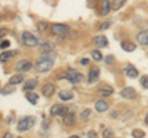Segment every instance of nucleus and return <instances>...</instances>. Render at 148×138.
<instances>
[{
    "label": "nucleus",
    "instance_id": "nucleus-1",
    "mask_svg": "<svg viewBox=\"0 0 148 138\" xmlns=\"http://www.w3.org/2000/svg\"><path fill=\"white\" fill-rule=\"evenodd\" d=\"M54 59L56 54L53 52H45V54L41 58L37 59V62L35 64V69L38 73H47L54 66Z\"/></svg>",
    "mask_w": 148,
    "mask_h": 138
},
{
    "label": "nucleus",
    "instance_id": "nucleus-37",
    "mask_svg": "<svg viewBox=\"0 0 148 138\" xmlns=\"http://www.w3.org/2000/svg\"><path fill=\"white\" fill-rule=\"evenodd\" d=\"M6 35H8V30L6 29H0V38L5 37Z\"/></svg>",
    "mask_w": 148,
    "mask_h": 138
},
{
    "label": "nucleus",
    "instance_id": "nucleus-18",
    "mask_svg": "<svg viewBox=\"0 0 148 138\" xmlns=\"http://www.w3.org/2000/svg\"><path fill=\"white\" fill-rule=\"evenodd\" d=\"M58 98L63 101H69L74 98V95H73L72 91H69V90H62V91H59Z\"/></svg>",
    "mask_w": 148,
    "mask_h": 138
},
{
    "label": "nucleus",
    "instance_id": "nucleus-33",
    "mask_svg": "<svg viewBox=\"0 0 148 138\" xmlns=\"http://www.w3.org/2000/svg\"><path fill=\"white\" fill-rule=\"evenodd\" d=\"M9 47H10V41L9 40H5L0 43V48L1 49H5V48H9Z\"/></svg>",
    "mask_w": 148,
    "mask_h": 138
},
{
    "label": "nucleus",
    "instance_id": "nucleus-8",
    "mask_svg": "<svg viewBox=\"0 0 148 138\" xmlns=\"http://www.w3.org/2000/svg\"><path fill=\"white\" fill-rule=\"evenodd\" d=\"M120 95L125 99H133L136 96V90L131 88V86H126V88H123L120 91Z\"/></svg>",
    "mask_w": 148,
    "mask_h": 138
},
{
    "label": "nucleus",
    "instance_id": "nucleus-12",
    "mask_svg": "<svg viewBox=\"0 0 148 138\" xmlns=\"http://www.w3.org/2000/svg\"><path fill=\"white\" fill-rule=\"evenodd\" d=\"M111 10V4L110 0H103L101 1V6H100V15L106 16Z\"/></svg>",
    "mask_w": 148,
    "mask_h": 138
},
{
    "label": "nucleus",
    "instance_id": "nucleus-44",
    "mask_svg": "<svg viewBox=\"0 0 148 138\" xmlns=\"http://www.w3.org/2000/svg\"><path fill=\"white\" fill-rule=\"evenodd\" d=\"M94 1H95V3H96V1H98V0H94Z\"/></svg>",
    "mask_w": 148,
    "mask_h": 138
},
{
    "label": "nucleus",
    "instance_id": "nucleus-11",
    "mask_svg": "<svg viewBox=\"0 0 148 138\" xmlns=\"http://www.w3.org/2000/svg\"><path fill=\"white\" fill-rule=\"evenodd\" d=\"M125 73H126V75L128 78H137L138 77V70L136 69L135 66H132V64H127L126 68H125Z\"/></svg>",
    "mask_w": 148,
    "mask_h": 138
},
{
    "label": "nucleus",
    "instance_id": "nucleus-28",
    "mask_svg": "<svg viewBox=\"0 0 148 138\" xmlns=\"http://www.w3.org/2000/svg\"><path fill=\"white\" fill-rule=\"evenodd\" d=\"M132 136L135 138H142V137L146 136V133L143 131H140V130H133L132 131Z\"/></svg>",
    "mask_w": 148,
    "mask_h": 138
},
{
    "label": "nucleus",
    "instance_id": "nucleus-32",
    "mask_svg": "<svg viewBox=\"0 0 148 138\" xmlns=\"http://www.w3.org/2000/svg\"><path fill=\"white\" fill-rule=\"evenodd\" d=\"M141 84H142L143 88L148 89V75H143L141 78Z\"/></svg>",
    "mask_w": 148,
    "mask_h": 138
},
{
    "label": "nucleus",
    "instance_id": "nucleus-30",
    "mask_svg": "<svg viewBox=\"0 0 148 138\" xmlns=\"http://www.w3.org/2000/svg\"><path fill=\"white\" fill-rule=\"evenodd\" d=\"M47 26H48V25H47V22H45V21H41L37 27H38L40 32H45L46 30H47Z\"/></svg>",
    "mask_w": 148,
    "mask_h": 138
},
{
    "label": "nucleus",
    "instance_id": "nucleus-4",
    "mask_svg": "<svg viewBox=\"0 0 148 138\" xmlns=\"http://www.w3.org/2000/svg\"><path fill=\"white\" fill-rule=\"evenodd\" d=\"M21 41L27 47H35V46L38 44V40H37L31 32H27V31H24L21 33Z\"/></svg>",
    "mask_w": 148,
    "mask_h": 138
},
{
    "label": "nucleus",
    "instance_id": "nucleus-22",
    "mask_svg": "<svg viewBox=\"0 0 148 138\" xmlns=\"http://www.w3.org/2000/svg\"><path fill=\"white\" fill-rule=\"evenodd\" d=\"M62 109H63V106H62V105H59V104L53 105V106L51 107V111H49L51 116H59V115H61Z\"/></svg>",
    "mask_w": 148,
    "mask_h": 138
},
{
    "label": "nucleus",
    "instance_id": "nucleus-26",
    "mask_svg": "<svg viewBox=\"0 0 148 138\" xmlns=\"http://www.w3.org/2000/svg\"><path fill=\"white\" fill-rule=\"evenodd\" d=\"M41 48H42L43 52H52L54 46H53V43H51V42H45L42 46H41Z\"/></svg>",
    "mask_w": 148,
    "mask_h": 138
},
{
    "label": "nucleus",
    "instance_id": "nucleus-24",
    "mask_svg": "<svg viewBox=\"0 0 148 138\" xmlns=\"http://www.w3.org/2000/svg\"><path fill=\"white\" fill-rule=\"evenodd\" d=\"M22 81H24V77H22L21 74H16V75H12V77L10 78V80H9V83H10V84H14V85L21 84Z\"/></svg>",
    "mask_w": 148,
    "mask_h": 138
},
{
    "label": "nucleus",
    "instance_id": "nucleus-13",
    "mask_svg": "<svg viewBox=\"0 0 148 138\" xmlns=\"http://www.w3.org/2000/svg\"><path fill=\"white\" fill-rule=\"evenodd\" d=\"M98 93L103 96V98H106V96H110V95H112L114 93V88L112 86H110V85H103L101 88L98 90Z\"/></svg>",
    "mask_w": 148,
    "mask_h": 138
},
{
    "label": "nucleus",
    "instance_id": "nucleus-39",
    "mask_svg": "<svg viewBox=\"0 0 148 138\" xmlns=\"http://www.w3.org/2000/svg\"><path fill=\"white\" fill-rule=\"evenodd\" d=\"M80 63L83 64V66H86V64L89 63V59H86V58H83L82 61H80Z\"/></svg>",
    "mask_w": 148,
    "mask_h": 138
},
{
    "label": "nucleus",
    "instance_id": "nucleus-38",
    "mask_svg": "<svg viewBox=\"0 0 148 138\" xmlns=\"http://www.w3.org/2000/svg\"><path fill=\"white\" fill-rule=\"evenodd\" d=\"M69 111V109L67 107V106H63V109H62V111H61V115H59V116H66V115H67V112Z\"/></svg>",
    "mask_w": 148,
    "mask_h": 138
},
{
    "label": "nucleus",
    "instance_id": "nucleus-17",
    "mask_svg": "<svg viewBox=\"0 0 148 138\" xmlns=\"http://www.w3.org/2000/svg\"><path fill=\"white\" fill-rule=\"evenodd\" d=\"M16 51H5V52H3L1 54H0V62H6L9 61L10 58L15 57L16 56Z\"/></svg>",
    "mask_w": 148,
    "mask_h": 138
},
{
    "label": "nucleus",
    "instance_id": "nucleus-16",
    "mask_svg": "<svg viewBox=\"0 0 148 138\" xmlns=\"http://www.w3.org/2000/svg\"><path fill=\"white\" fill-rule=\"evenodd\" d=\"M94 44L99 48L106 47V46H108V38H106L105 36H98V37L94 38Z\"/></svg>",
    "mask_w": 148,
    "mask_h": 138
},
{
    "label": "nucleus",
    "instance_id": "nucleus-14",
    "mask_svg": "<svg viewBox=\"0 0 148 138\" xmlns=\"http://www.w3.org/2000/svg\"><path fill=\"white\" fill-rule=\"evenodd\" d=\"M64 118V125L68 126V127H71L73 126L74 123H75V113L74 112H67V115L63 117Z\"/></svg>",
    "mask_w": 148,
    "mask_h": 138
},
{
    "label": "nucleus",
    "instance_id": "nucleus-31",
    "mask_svg": "<svg viewBox=\"0 0 148 138\" xmlns=\"http://www.w3.org/2000/svg\"><path fill=\"white\" fill-rule=\"evenodd\" d=\"M90 113H91V110H89V109H86V110H84L82 113H80V117H82V120H86L88 117L90 116Z\"/></svg>",
    "mask_w": 148,
    "mask_h": 138
},
{
    "label": "nucleus",
    "instance_id": "nucleus-3",
    "mask_svg": "<svg viewBox=\"0 0 148 138\" xmlns=\"http://www.w3.org/2000/svg\"><path fill=\"white\" fill-rule=\"evenodd\" d=\"M66 79L68 80V81H71L72 84H78V83H80L82 80H83V74L82 73H79V72H77L75 69H68L67 70V73L63 75Z\"/></svg>",
    "mask_w": 148,
    "mask_h": 138
},
{
    "label": "nucleus",
    "instance_id": "nucleus-29",
    "mask_svg": "<svg viewBox=\"0 0 148 138\" xmlns=\"http://www.w3.org/2000/svg\"><path fill=\"white\" fill-rule=\"evenodd\" d=\"M114 136H115V133H114V131H111L110 128H106L103 132V137H105V138H112Z\"/></svg>",
    "mask_w": 148,
    "mask_h": 138
},
{
    "label": "nucleus",
    "instance_id": "nucleus-35",
    "mask_svg": "<svg viewBox=\"0 0 148 138\" xmlns=\"http://www.w3.org/2000/svg\"><path fill=\"white\" fill-rule=\"evenodd\" d=\"M111 26V22H109V21H106V22H104V24H101L100 25V27H99V30H101V31H103V30H108L109 29V27Z\"/></svg>",
    "mask_w": 148,
    "mask_h": 138
},
{
    "label": "nucleus",
    "instance_id": "nucleus-36",
    "mask_svg": "<svg viewBox=\"0 0 148 138\" xmlns=\"http://www.w3.org/2000/svg\"><path fill=\"white\" fill-rule=\"evenodd\" d=\"M104 61L106 64H111V63H114V56H111V54H109V56H106L104 58Z\"/></svg>",
    "mask_w": 148,
    "mask_h": 138
},
{
    "label": "nucleus",
    "instance_id": "nucleus-6",
    "mask_svg": "<svg viewBox=\"0 0 148 138\" xmlns=\"http://www.w3.org/2000/svg\"><path fill=\"white\" fill-rule=\"evenodd\" d=\"M32 67H34V66H32V63L30 61L22 59V61H20L16 64L15 69H16V72H18V73H26V72H29Z\"/></svg>",
    "mask_w": 148,
    "mask_h": 138
},
{
    "label": "nucleus",
    "instance_id": "nucleus-15",
    "mask_svg": "<svg viewBox=\"0 0 148 138\" xmlns=\"http://www.w3.org/2000/svg\"><path fill=\"white\" fill-rule=\"evenodd\" d=\"M95 110L98 112H105V111H108L109 110V105L104 100H98L95 102Z\"/></svg>",
    "mask_w": 148,
    "mask_h": 138
},
{
    "label": "nucleus",
    "instance_id": "nucleus-5",
    "mask_svg": "<svg viewBox=\"0 0 148 138\" xmlns=\"http://www.w3.org/2000/svg\"><path fill=\"white\" fill-rule=\"evenodd\" d=\"M69 30H71V27H69L68 25H64V24H53L52 26H51V32L56 36L67 35L69 32Z\"/></svg>",
    "mask_w": 148,
    "mask_h": 138
},
{
    "label": "nucleus",
    "instance_id": "nucleus-40",
    "mask_svg": "<svg viewBox=\"0 0 148 138\" xmlns=\"http://www.w3.org/2000/svg\"><path fill=\"white\" fill-rule=\"evenodd\" d=\"M110 117H111V118H116V117H117V112H116V111H112V112L110 113Z\"/></svg>",
    "mask_w": 148,
    "mask_h": 138
},
{
    "label": "nucleus",
    "instance_id": "nucleus-34",
    "mask_svg": "<svg viewBox=\"0 0 148 138\" xmlns=\"http://www.w3.org/2000/svg\"><path fill=\"white\" fill-rule=\"evenodd\" d=\"M43 117H45V118H43V121H42V127H43V128H48L49 125H51V120L47 118L46 116H43Z\"/></svg>",
    "mask_w": 148,
    "mask_h": 138
},
{
    "label": "nucleus",
    "instance_id": "nucleus-42",
    "mask_svg": "<svg viewBox=\"0 0 148 138\" xmlns=\"http://www.w3.org/2000/svg\"><path fill=\"white\" fill-rule=\"evenodd\" d=\"M4 137H6V138H11V137H12V135H11V133H5V136H4Z\"/></svg>",
    "mask_w": 148,
    "mask_h": 138
},
{
    "label": "nucleus",
    "instance_id": "nucleus-25",
    "mask_svg": "<svg viewBox=\"0 0 148 138\" xmlns=\"http://www.w3.org/2000/svg\"><path fill=\"white\" fill-rule=\"evenodd\" d=\"M125 3H126V0H114L112 5H111V10H114V11L120 10V9L123 6Z\"/></svg>",
    "mask_w": 148,
    "mask_h": 138
},
{
    "label": "nucleus",
    "instance_id": "nucleus-23",
    "mask_svg": "<svg viewBox=\"0 0 148 138\" xmlns=\"http://www.w3.org/2000/svg\"><path fill=\"white\" fill-rule=\"evenodd\" d=\"M26 99H27V101H30L31 104H36L37 101H38V95H37L36 93H34V91H30L29 90V93L26 94Z\"/></svg>",
    "mask_w": 148,
    "mask_h": 138
},
{
    "label": "nucleus",
    "instance_id": "nucleus-19",
    "mask_svg": "<svg viewBox=\"0 0 148 138\" xmlns=\"http://www.w3.org/2000/svg\"><path fill=\"white\" fill-rule=\"evenodd\" d=\"M38 85V80L37 79H30V80H27L25 81V84H24V91H29V90H34L36 86Z\"/></svg>",
    "mask_w": 148,
    "mask_h": 138
},
{
    "label": "nucleus",
    "instance_id": "nucleus-2",
    "mask_svg": "<svg viewBox=\"0 0 148 138\" xmlns=\"http://www.w3.org/2000/svg\"><path fill=\"white\" fill-rule=\"evenodd\" d=\"M35 123H36V117H34V116L22 117L20 121L17 122V130L20 132L29 131V130H31V128L35 126Z\"/></svg>",
    "mask_w": 148,
    "mask_h": 138
},
{
    "label": "nucleus",
    "instance_id": "nucleus-7",
    "mask_svg": "<svg viewBox=\"0 0 148 138\" xmlns=\"http://www.w3.org/2000/svg\"><path fill=\"white\" fill-rule=\"evenodd\" d=\"M100 77V69L99 67H92L89 72V77H88V81L89 84H92V83H96Z\"/></svg>",
    "mask_w": 148,
    "mask_h": 138
},
{
    "label": "nucleus",
    "instance_id": "nucleus-27",
    "mask_svg": "<svg viewBox=\"0 0 148 138\" xmlns=\"http://www.w3.org/2000/svg\"><path fill=\"white\" fill-rule=\"evenodd\" d=\"M91 57L94 58L96 62H99V61H101V59H103V54H101L100 51L94 49V51H91Z\"/></svg>",
    "mask_w": 148,
    "mask_h": 138
},
{
    "label": "nucleus",
    "instance_id": "nucleus-20",
    "mask_svg": "<svg viewBox=\"0 0 148 138\" xmlns=\"http://www.w3.org/2000/svg\"><path fill=\"white\" fill-rule=\"evenodd\" d=\"M15 90H16L15 85L9 83V85H5L4 88L0 89V94H1V95H9V94H12Z\"/></svg>",
    "mask_w": 148,
    "mask_h": 138
},
{
    "label": "nucleus",
    "instance_id": "nucleus-41",
    "mask_svg": "<svg viewBox=\"0 0 148 138\" xmlns=\"http://www.w3.org/2000/svg\"><path fill=\"white\" fill-rule=\"evenodd\" d=\"M88 136H90V137H96V132H95V131H90L89 133H88Z\"/></svg>",
    "mask_w": 148,
    "mask_h": 138
},
{
    "label": "nucleus",
    "instance_id": "nucleus-21",
    "mask_svg": "<svg viewBox=\"0 0 148 138\" xmlns=\"http://www.w3.org/2000/svg\"><path fill=\"white\" fill-rule=\"evenodd\" d=\"M121 47L123 51H126V52H133V51L136 49V44L132 42H128V41H123L121 43Z\"/></svg>",
    "mask_w": 148,
    "mask_h": 138
},
{
    "label": "nucleus",
    "instance_id": "nucleus-9",
    "mask_svg": "<svg viewBox=\"0 0 148 138\" xmlns=\"http://www.w3.org/2000/svg\"><path fill=\"white\" fill-rule=\"evenodd\" d=\"M54 84H52V83H47V84H45L43 85V88H42V94L45 98H51L53 94H54Z\"/></svg>",
    "mask_w": 148,
    "mask_h": 138
},
{
    "label": "nucleus",
    "instance_id": "nucleus-43",
    "mask_svg": "<svg viewBox=\"0 0 148 138\" xmlns=\"http://www.w3.org/2000/svg\"><path fill=\"white\" fill-rule=\"evenodd\" d=\"M145 122H146V123H148V115H147L146 118H145Z\"/></svg>",
    "mask_w": 148,
    "mask_h": 138
},
{
    "label": "nucleus",
    "instance_id": "nucleus-10",
    "mask_svg": "<svg viewBox=\"0 0 148 138\" xmlns=\"http://www.w3.org/2000/svg\"><path fill=\"white\" fill-rule=\"evenodd\" d=\"M136 40L141 46H148V30L141 31L140 33H137Z\"/></svg>",
    "mask_w": 148,
    "mask_h": 138
}]
</instances>
